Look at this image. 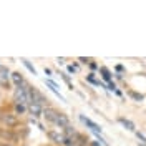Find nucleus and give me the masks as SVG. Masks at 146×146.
<instances>
[{
    "label": "nucleus",
    "instance_id": "1",
    "mask_svg": "<svg viewBox=\"0 0 146 146\" xmlns=\"http://www.w3.org/2000/svg\"><path fill=\"white\" fill-rule=\"evenodd\" d=\"M0 125L3 128H9V129H17L18 125H20V118H18L15 113L3 111L2 113V119H0Z\"/></svg>",
    "mask_w": 146,
    "mask_h": 146
},
{
    "label": "nucleus",
    "instance_id": "2",
    "mask_svg": "<svg viewBox=\"0 0 146 146\" xmlns=\"http://www.w3.org/2000/svg\"><path fill=\"white\" fill-rule=\"evenodd\" d=\"M13 103H23V105H28L27 83H25L23 86H15V88H13Z\"/></svg>",
    "mask_w": 146,
    "mask_h": 146
},
{
    "label": "nucleus",
    "instance_id": "3",
    "mask_svg": "<svg viewBox=\"0 0 146 146\" xmlns=\"http://www.w3.org/2000/svg\"><path fill=\"white\" fill-rule=\"evenodd\" d=\"M58 115H60V110H56L55 106H46V108H43V118L48 123H52V125H55Z\"/></svg>",
    "mask_w": 146,
    "mask_h": 146
},
{
    "label": "nucleus",
    "instance_id": "4",
    "mask_svg": "<svg viewBox=\"0 0 146 146\" xmlns=\"http://www.w3.org/2000/svg\"><path fill=\"white\" fill-rule=\"evenodd\" d=\"M10 72L7 66H3V65H0V88H3V90H10Z\"/></svg>",
    "mask_w": 146,
    "mask_h": 146
},
{
    "label": "nucleus",
    "instance_id": "5",
    "mask_svg": "<svg viewBox=\"0 0 146 146\" xmlns=\"http://www.w3.org/2000/svg\"><path fill=\"white\" fill-rule=\"evenodd\" d=\"M46 136L50 138V141H53L55 145L65 146V141H66V138H65L63 133H60V131H55V129H50V131H46Z\"/></svg>",
    "mask_w": 146,
    "mask_h": 146
},
{
    "label": "nucleus",
    "instance_id": "6",
    "mask_svg": "<svg viewBox=\"0 0 146 146\" xmlns=\"http://www.w3.org/2000/svg\"><path fill=\"white\" fill-rule=\"evenodd\" d=\"M0 138L5 141V143H12L18 138V135L15 133V129H9V128H0Z\"/></svg>",
    "mask_w": 146,
    "mask_h": 146
},
{
    "label": "nucleus",
    "instance_id": "7",
    "mask_svg": "<svg viewBox=\"0 0 146 146\" xmlns=\"http://www.w3.org/2000/svg\"><path fill=\"white\" fill-rule=\"evenodd\" d=\"M55 126H58V128L70 126V118H68V115H66V113H63V111H60L58 118H56V121H55Z\"/></svg>",
    "mask_w": 146,
    "mask_h": 146
},
{
    "label": "nucleus",
    "instance_id": "8",
    "mask_svg": "<svg viewBox=\"0 0 146 146\" xmlns=\"http://www.w3.org/2000/svg\"><path fill=\"white\" fill-rule=\"evenodd\" d=\"M28 113L33 115V118H40V116H43V106L32 103V105H28Z\"/></svg>",
    "mask_w": 146,
    "mask_h": 146
},
{
    "label": "nucleus",
    "instance_id": "9",
    "mask_svg": "<svg viewBox=\"0 0 146 146\" xmlns=\"http://www.w3.org/2000/svg\"><path fill=\"white\" fill-rule=\"evenodd\" d=\"M80 119H82V121L88 128H90L91 131H95V133H101V126H100V125H96L95 121H91L90 118H86V116H83V115H82V116H80Z\"/></svg>",
    "mask_w": 146,
    "mask_h": 146
},
{
    "label": "nucleus",
    "instance_id": "10",
    "mask_svg": "<svg viewBox=\"0 0 146 146\" xmlns=\"http://www.w3.org/2000/svg\"><path fill=\"white\" fill-rule=\"evenodd\" d=\"M10 78H12V83L15 85V86H23L25 85V78H23V75L20 72H13L12 75H10Z\"/></svg>",
    "mask_w": 146,
    "mask_h": 146
},
{
    "label": "nucleus",
    "instance_id": "11",
    "mask_svg": "<svg viewBox=\"0 0 146 146\" xmlns=\"http://www.w3.org/2000/svg\"><path fill=\"white\" fill-rule=\"evenodd\" d=\"M28 111V105H23V103H13V113L15 115H23Z\"/></svg>",
    "mask_w": 146,
    "mask_h": 146
},
{
    "label": "nucleus",
    "instance_id": "12",
    "mask_svg": "<svg viewBox=\"0 0 146 146\" xmlns=\"http://www.w3.org/2000/svg\"><path fill=\"white\" fill-rule=\"evenodd\" d=\"M118 121L126 128V129H129V131H136V126H135V123H133V121H129V119H126V118H119Z\"/></svg>",
    "mask_w": 146,
    "mask_h": 146
},
{
    "label": "nucleus",
    "instance_id": "13",
    "mask_svg": "<svg viewBox=\"0 0 146 146\" xmlns=\"http://www.w3.org/2000/svg\"><path fill=\"white\" fill-rule=\"evenodd\" d=\"M45 85H46V86H48V88H50L52 91H53V93L56 95V96H58V98H62V100H65L63 96H62V93L58 91V88H56V85H55V83L52 82V80H45Z\"/></svg>",
    "mask_w": 146,
    "mask_h": 146
},
{
    "label": "nucleus",
    "instance_id": "14",
    "mask_svg": "<svg viewBox=\"0 0 146 146\" xmlns=\"http://www.w3.org/2000/svg\"><path fill=\"white\" fill-rule=\"evenodd\" d=\"M100 72H101V76L106 80L108 83H111V72H110L108 68H105V66H101L100 68Z\"/></svg>",
    "mask_w": 146,
    "mask_h": 146
},
{
    "label": "nucleus",
    "instance_id": "15",
    "mask_svg": "<svg viewBox=\"0 0 146 146\" xmlns=\"http://www.w3.org/2000/svg\"><path fill=\"white\" fill-rule=\"evenodd\" d=\"M22 62H23V65H25V66H27L28 70H30V73H32V75H36V70H35V66H33V65L30 63L28 60H25V58H23Z\"/></svg>",
    "mask_w": 146,
    "mask_h": 146
},
{
    "label": "nucleus",
    "instance_id": "16",
    "mask_svg": "<svg viewBox=\"0 0 146 146\" xmlns=\"http://www.w3.org/2000/svg\"><path fill=\"white\" fill-rule=\"evenodd\" d=\"M129 96H131L133 100H136V101H143V98H145L141 93H135V91H129Z\"/></svg>",
    "mask_w": 146,
    "mask_h": 146
},
{
    "label": "nucleus",
    "instance_id": "17",
    "mask_svg": "<svg viewBox=\"0 0 146 146\" xmlns=\"http://www.w3.org/2000/svg\"><path fill=\"white\" fill-rule=\"evenodd\" d=\"M60 75H62V78L65 80V83L70 86V90H73V85H72V82H70V78H68V75H65V73H60Z\"/></svg>",
    "mask_w": 146,
    "mask_h": 146
},
{
    "label": "nucleus",
    "instance_id": "18",
    "mask_svg": "<svg viewBox=\"0 0 146 146\" xmlns=\"http://www.w3.org/2000/svg\"><path fill=\"white\" fill-rule=\"evenodd\" d=\"M136 136H138V139H141V143H146V136L143 135V133H139V131H136Z\"/></svg>",
    "mask_w": 146,
    "mask_h": 146
},
{
    "label": "nucleus",
    "instance_id": "19",
    "mask_svg": "<svg viewBox=\"0 0 146 146\" xmlns=\"http://www.w3.org/2000/svg\"><path fill=\"white\" fill-rule=\"evenodd\" d=\"M0 146H15V145H13V143H5V141H2Z\"/></svg>",
    "mask_w": 146,
    "mask_h": 146
},
{
    "label": "nucleus",
    "instance_id": "20",
    "mask_svg": "<svg viewBox=\"0 0 146 146\" xmlns=\"http://www.w3.org/2000/svg\"><path fill=\"white\" fill-rule=\"evenodd\" d=\"M80 62H82V63H90V60H88V58H83V56L80 58Z\"/></svg>",
    "mask_w": 146,
    "mask_h": 146
},
{
    "label": "nucleus",
    "instance_id": "21",
    "mask_svg": "<svg viewBox=\"0 0 146 146\" xmlns=\"http://www.w3.org/2000/svg\"><path fill=\"white\" fill-rule=\"evenodd\" d=\"M68 72H70V73H75V68H73V65H70V66H68Z\"/></svg>",
    "mask_w": 146,
    "mask_h": 146
},
{
    "label": "nucleus",
    "instance_id": "22",
    "mask_svg": "<svg viewBox=\"0 0 146 146\" xmlns=\"http://www.w3.org/2000/svg\"><path fill=\"white\" fill-rule=\"evenodd\" d=\"M108 86H110V90H115V88H116V86H115V83H113V82H111V83H110V85H108Z\"/></svg>",
    "mask_w": 146,
    "mask_h": 146
},
{
    "label": "nucleus",
    "instance_id": "23",
    "mask_svg": "<svg viewBox=\"0 0 146 146\" xmlns=\"http://www.w3.org/2000/svg\"><path fill=\"white\" fill-rule=\"evenodd\" d=\"M42 146H53V145H42Z\"/></svg>",
    "mask_w": 146,
    "mask_h": 146
}]
</instances>
